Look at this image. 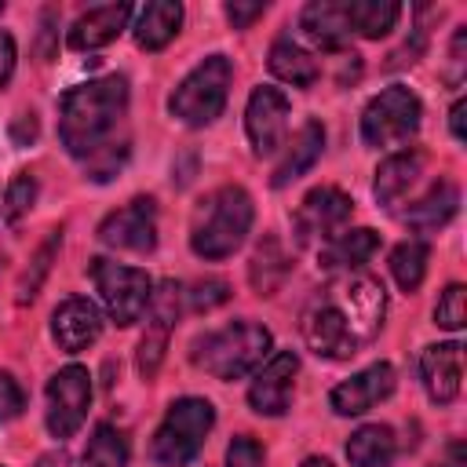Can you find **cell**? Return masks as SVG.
<instances>
[{
    "instance_id": "1",
    "label": "cell",
    "mask_w": 467,
    "mask_h": 467,
    "mask_svg": "<svg viewBox=\"0 0 467 467\" xmlns=\"http://www.w3.org/2000/svg\"><path fill=\"white\" fill-rule=\"evenodd\" d=\"M128 113V80L109 73L88 84H77L58 102V139L69 157L88 161L113 146V131ZM120 142V139H117Z\"/></svg>"
},
{
    "instance_id": "2",
    "label": "cell",
    "mask_w": 467,
    "mask_h": 467,
    "mask_svg": "<svg viewBox=\"0 0 467 467\" xmlns=\"http://www.w3.org/2000/svg\"><path fill=\"white\" fill-rule=\"evenodd\" d=\"M255 219V204L244 186H219L197 201L190 219V248L201 259H226L234 255Z\"/></svg>"
},
{
    "instance_id": "3",
    "label": "cell",
    "mask_w": 467,
    "mask_h": 467,
    "mask_svg": "<svg viewBox=\"0 0 467 467\" xmlns=\"http://www.w3.org/2000/svg\"><path fill=\"white\" fill-rule=\"evenodd\" d=\"M270 328H263L259 321H230L215 332H204L193 339L190 347V361L197 368H204L208 376L230 383V379H244L252 376L263 358L270 354Z\"/></svg>"
},
{
    "instance_id": "4",
    "label": "cell",
    "mask_w": 467,
    "mask_h": 467,
    "mask_svg": "<svg viewBox=\"0 0 467 467\" xmlns=\"http://www.w3.org/2000/svg\"><path fill=\"white\" fill-rule=\"evenodd\" d=\"M230 80H234V66L226 55H208L204 62H197L179 88L168 99V109L175 120H182L186 128H204L212 124L223 109H226V95H230Z\"/></svg>"
},
{
    "instance_id": "5",
    "label": "cell",
    "mask_w": 467,
    "mask_h": 467,
    "mask_svg": "<svg viewBox=\"0 0 467 467\" xmlns=\"http://www.w3.org/2000/svg\"><path fill=\"white\" fill-rule=\"evenodd\" d=\"M212 423H215V409H212L208 398H179V401H171L164 420H161V427H157V434H153V441H150L153 463L186 467L201 452Z\"/></svg>"
},
{
    "instance_id": "6",
    "label": "cell",
    "mask_w": 467,
    "mask_h": 467,
    "mask_svg": "<svg viewBox=\"0 0 467 467\" xmlns=\"http://www.w3.org/2000/svg\"><path fill=\"white\" fill-rule=\"evenodd\" d=\"M88 274L102 296V306L109 314V321H117L120 328L135 325L146 306H150V296H153V281L146 270L139 266H124V263H113L106 255L91 259L88 263Z\"/></svg>"
},
{
    "instance_id": "7",
    "label": "cell",
    "mask_w": 467,
    "mask_h": 467,
    "mask_svg": "<svg viewBox=\"0 0 467 467\" xmlns=\"http://www.w3.org/2000/svg\"><path fill=\"white\" fill-rule=\"evenodd\" d=\"M420 117H423V102L416 99V91L401 84L383 88L376 99H368L361 113V142L372 150L405 142L420 131Z\"/></svg>"
},
{
    "instance_id": "8",
    "label": "cell",
    "mask_w": 467,
    "mask_h": 467,
    "mask_svg": "<svg viewBox=\"0 0 467 467\" xmlns=\"http://www.w3.org/2000/svg\"><path fill=\"white\" fill-rule=\"evenodd\" d=\"M325 292L343 310L358 347H365V343H372L379 336L383 317H387V292H383L379 277H372V274H347L336 285H328Z\"/></svg>"
},
{
    "instance_id": "9",
    "label": "cell",
    "mask_w": 467,
    "mask_h": 467,
    "mask_svg": "<svg viewBox=\"0 0 467 467\" xmlns=\"http://www.w3.org/2000/svg\"><path fill=\"white\" fill-rule=\"evenodd\" d=\"M91 409V376L84 365H66L47 379V412L44 423L51 431V438L66 441L80 431V423L88 420Z\"/></svg>"
},
{
    "instance_id": "10",
    "label": "cell",
    "mask_w": 467,
    "mask_h": 467,
    "mask_svg": "<svg viewBox=\"0 0 467 467\" xmlns=\"http://www.w3.org/2000/svg\"><path fill=\"white\" fill-rule=\"evenodd\" d=\"M350 212H354V201L339 186H317V190H310L299 201L296 215H292L296 241L299 244H314V241L325 244V241H332L347 226Z\"/></svg>"
},
{
    "instance_id": "11",
    "label": "cell",
    "mask_w": 467,
    "mask_h": 467,
    "mask_svg": "<svg viewBox=\"0 0 467 467\" xmlns=\"http://www.w3.org/2000/svg\"><path fill=\"white\" fill-rule=\"evenodd\" d=\"M179 303H182V288L175 281H161L157 292L150 296V321H146V332L139 339V350H135V368L142 379H153L161 361H164V350H168V336L179 321Z\"/></svg>"
},
{
    "instance_id": "12",
    "label": "cell",
    "mask_w": 467,
    "mask_h": 467,
    "mask_svg": "<svg viewBox=\"0 0 467 467\" xmlns=\"http://www.w3.org/2000/svg\"><path fill=\"white\" fill-rule=\"evenodd\" d=\"M303 339L325 361H347V358H354L361 350L354 332H350V325H347V317H343V310L328 299V292L317 296L303 310Z\"/></svg>"
},
{
    "instance_id": "13",
    "label": "cell",
    "mask_w": 467,
    "mask_h": 467,
    "mask_svg": "<svg viewBox=\"0 0 467 467\" xmlns=\"http://www.w3.org/2000/svg\"><path fill=\"white\" fill-rule=\"evenodd\" d=\"M99 241L120 252H153L157 248V201L135 197L124 208L109 212L99 223Z\"/></svg>"
},
{
    "instance_id": "14",
    "label": "cell",
    "mask_w": 467,
    "mask_h": 467,
    "mask_svg": "<svg viewBox=\"0 0 467 467\" xmlns=\"http://www.w3.org/2000/svg\"><path fill=\"white\" fill-rule=\"evenodd\" d=\"M244 131L252 142L255 157H270L285 146V131H288V99L263 84L248 95V109H244Z\"/></svg>"
},
{
    "instance_id": "15",
    "label": "cell",
    "mask_w": 467,
    "mask_h": 467,
    "mask_svg": "<svg viewBox=\"0 0 467 467\" xmlns=\"http://www.w3.org/2000/svg\"><path fill=\"white\" fill-rule=\"evenodd\" d=\"M296 372H299V358L296 350H277L270 354L252 383H248V405L259 416H285L292 405V387H296Z\"/></svg>"
},
{
    "instance_id": "16",
    "label": "cell",
    "mask_w": 467,
    "mask_h": 467,
    "mask_svg": "<svg viewBox=\"0 0 467 467\" xmlns=\"http://www.w3.org/2000/svg\"><path fill=\"white\" fill-rule=\"evenodd\" d=\"M390 390H394V365L376 361V365L354 372L350 379L336 383L332 394H328V405H332L336 416H361V412H368L376 401L390 398Z\"/></svg>"
},
{
    "instance_id": "17",
    "label": "cell",
    "mask_w": 467,
    "mask_h": 467,
    "mask_svg": "<svg viewBox=\"0 0 467 467\" xmlns=\"http://www.w3.org/2000/svg\"><path fill=\"white\" fill-rule=\"evenodd\" d=\"M51 336L58 343V350L66 354H77L84 347H91L99 336H102V314L91 299L84 296H69L55 306L51 314Z\"/></svg>"
},
{
    "instance_id": "18",
    "label": "cell",
    "mask_w": 467,
    "mask_h": 467,
    "mask_svg": "<svg viewBox=\"0 0 467 467\" xmlns=\"http://www.w3.org/2000/svg\"><path fill=\"white\" fill-rule=\"evenodd\" d=\"M420 379L434 405H449L463 383V347L460 343H434L420 354Z\"/></svg>"
},
{
    "instance_id": "19",
    "label": "cell",
    "mask_w": 467,
    "mask_h": 467,
    "mask_svg": "<svg viewBox=\"0 0 467 467\" xmlns=\"http://www.w3.org/2000/svg\"><path fill=\"white\" fill-rule=\"evenodd\" d=\"M131 18V4H102V7H88L73 29H69V47L73 51H95V47H106L113 44L124 26Z\"/></svg>"
},
{
    "instance_id": "20",
    "label": "cell",
    "mask_w": 467,
    "mask_h": 467,
    "mask_svg": "<svg viewBox=\"0 0 467 467\" xmlns=\"http://www.w3.org/2000/svg\"><path fill=\"white\" fill-rule=\"evenodd\" d=\"M299 29L306 33V40L321 51H343L350 44V26H347V11L339 0H310L299 15Z\"/></svg>"
},
{
    "instance_id": "21",
    "label": "cell",
    "mask_w": 467,
    "mask_h": 467,
    "mask_svg": "<svg viewBox=\"0 0 467 467\" xmlns=\"http://www.w3.org/2000/svg\"><path fill=\"white\" fill-rule=\"evenodd\" d=\"M321 150H325V128H321V120H306V124L292 135L285 157L277 161V168H274V175H270V186L281 190V186L296 182L299 175H306V171L317 164Z\"/></svg>"
},
{
    "instance_id": "22",
    "label": "cell",
    "mask_w": 467,
    "mask_h": 467,
    "mask_svg": "<svg viewBox=\"0 0 467 467\" xmlns=\"http://www.w3.org/2000/svg\"><path fill=\"white\" fill-rule=\"evenodd\" d=\"M456 208H460V190H456V182H449V179H438L420 201H412L409 208H405V226L409 230H416V234H434V230H441L452 215H456Z\"/></svg>"
},
{
    "instance_id": "23",
    "label": "cell",
    "mask_w": 467,
    "mask_h": 467,
    "mask_svg": "<svg viewBox=\"0 0 467 467\" xmlns=\"http://www.w3.org/2000/svg\"><path fill=\"white\" fill-rule=\"evenodd\" d=\"M423 171V153L420 150H401V153H390L379 168H376V179H372V197L390 208L394 201H401L409 193V186L420 179Z\"/></svg>"
},
{
    "instance_id": "24",
    "label": "cell",
    "mask_w": 467,
    "mask_h": 467,
    "mask_svg": "<svg viewBox=\"0 0 467 467\" xmlns=\"http://www.w3.org/2000/svg\"><path fill=\"white\" fill-rule=\"evenodd\" d=\"M179 26H182V4H175V0H153V4H146L139 11L135 44L142 51H161V47H168L179 36Z\"/></svg>"
},
{
    "instance_id": "25",
    "label": "cell",
    "mask_w": 467,
    "mask_h": 467,
    "mask_svg": "<svg viewBox=\"0 0 467 467\" xmlns=\"http://www.w3.org/2000/svg\"><path fill=\"white\" fill-rule=\"evenodd\" d=\"M376 248H379V234L368 226H358V230H339L332 241H325L317 259L325 270H358L361 263H368Z\"/></svg>"
},
{
    "instance_id": "26",
    "label": "cell",
    "mask_w": 467,
    "mask_h": 467,
    "mask_svg": "<svg viewBox=\"0 0 467 467\" xmlns=\"http://www.w3.org/2000/svg\"><path fill=\"white\" fill-rule=\"evenodd\" d=\"M288 270H292L288 252L281 248L277 234H266V237L255 244L252 263H248V281H252V288H255L259 296H274V292L285 285Z\"/></svg>"
},
{
    "instance_id": "27",
    "label": "cell",
    "mask_w": 467,
    "mask_h": 467,
    "mask_svg": "<svg viewBox=\"0 0 467 467\" xmlns=\"http://www.w3.org/2000/svg\"><path fill=\"white\" fill-rule=\"evenodd\" d=\"M398 441L387 423H365L347 441V460L354 467H394Z\"/></svg>"
},
{
    "instance_id": "28",
    "label": "cell",
    "mask_w": 467,
    "mask_h": 467,
    "mask_svg": "<svg viewBox=\"0 0 467 467\" xmlns=\"http://www.w3.org/2000/svg\"><path fill=\"white\" fill-rule=\"evenodd\" d=\"M266 66H270V73H274L277 80H285V84H292V88H314L317 77H321V69H317V62L310 58V51H303V47H299L296 40H288V36H281V40L270 44Z\"/></svg>"
},
{
    "instance_id": "29",
    "label": "cell",
    "mask_w": 467,
    "mask_h": 467,
    "mask_svg": "<svg viewBox=\"0 0 467 467\" xmlns=\"http://www.w3.org/2000/svg\"><path fill=\"white\" fill-rule=\"evenodd\" d=\"M343 11H347L350 33H358L365 40H379L394 29V22L401 15V4H394V0H347Z\"/></svg>"
},
{
    "instance_id": "30",
    "label": "cell",
    "mask_w": 467,
    "mask_h": 467,
    "mask_svg": "<svg viewBox=\"0 0 467 467\" xmlns=\"http://www.w3.org/2000/svg\"><path fill=\"white\" fill-rule=\"evenodd\" d=\"M128 438L113 423H99L88 438V449L80 456V467H128Z\"/></svg>"
},
{
    "instance_id": "31",
    "label": "cell",
    "mask_w": 467,
    "mask_h": 467,
    "mask_svg": "<svg viewBox=\"0 0 467 467\" xmlns=\"http://www.w3.org/2000/svg\"><path fill=\"white\" fill-rule=\"evenodd\" d=\"M427 259H431L427 241H401V244L390 252V274H394V281H398L401 292H416V288L423 285Z\"/></svg>"
},
{
    "instance_id": "32",
    "label": "cell",
    "mask_w": 467,
    "mask_h": 467,
    "mask_svg": "<svg viewBox=\"0 0 467 467\" xmlns=\"http://www.w3.org/2000/svg\"><path fill=\"white\" fill-rule=\"evenodd\" d=\"M58 244H62V226L47 230V241L36 248V255H33V274H26V277L18 281V303H29V299L40 292V285H44V274L51 270V259H55Z\"/></svg>"
},
{
    "instance_id": "33",
    "label": "cell",
    "mask_w": 467,
    "mask_h": 467,
    "mask_svg": "<svg viewBox=\"0 0 467 467\" xmlns=\"http://www.w3.org/2000/svg\"><path fill=\"white\" fill-rule=\"evenodd\" d=\"M36 201V175L33 171H18L11 182H7V193H4V219L7 223H18Z\"/></svg>"
},
{
    "instance_id": "34",
    "label": "cell",
    "mask_w": 467,
    "mask_h": 467,
    "mask_svg": "<svg viewBox=\"0 0 467 467\" xmlns=\"http://www.w3.org/2000/svg\"><path fill=\"white\" fill-rule=\"evenodd\" d=\"M467 288L463 285H449L441 296H438V306H434V321L449 332H460L463 321H467Z\"/></svg>"
},
{
    "instance_id": "35",
    "label": "cell",
    "mask_w": 467,
    "mask_h": 467,
    "mask_svg": "<svg viewBox=\"0 0 467 467\" xmlns=\"http://www.w3.org/2000/svg\"><path fill=\"white\" fill-rule=\"evenodd\" d=\"M226 467H263V445L252 434H237L226 445Z\"/></svg>"
},
{
    "instance_id": "36",
    "label": "cell",
    "mask_w": 467,
    "mask_h": 467,
    "mask_svg": "<svg viewBox=\"0 0 467 467\" xmlns=\"http://www.w3.org/2000/svg\"><path fill=\"white\" fill-rule=\"evenodd\" d=\"M226 299H230V285L219 281V277L197 281L193 292H190V306H193V310H212V306H219V303H226Z\"/></svg>"
},
{
    "instance_id": "37",
    "label": "cell",
    "mask_w": 467,
    "mask_h": 467,
    "mask_svg": "<svg viewBox=\"0 0 467 467\" xmlns=\"http://www.w3.org/2000/svg\"><path fill=\"white\" fill-rule=\"evenodd\" d=\"M22 409H26V394H22L18 379L11 372H0V423L15 420Z\"/></svg>"
},
{
    "instance_id": "38",
    "label": "cell",
    "mask_w": 467,
    "mask_h": 467,
    "mask_svg": "<svg viewBox=\"0 0 467 467\" xmlns=\"http://www.w3.org/2000/svg\"><path fill=\"white\" fill-rule=\"evenodd\" d=\"M223 11H226V18H230V26H234V29H248L255 18H263V15H266V0H263V4H259V0H255V4L234 0V4H226Z\"/></svg>"
},
{
    "instance_id": "39",
    "label": "cell",
    "mask_w": 467,
    "mask_h": 467,
    "mask_svg": "<svg viewBox=\"0 0 467 467\" xmlns=\"http://www.w3.org/2000/svg\"><path fill=\"white\" fill-rule=\"evenodd\" d=\"M463 47H467V26H460L452 33V44H449V73H445L449 84H460L463 80Z\"/></svg>"
},
{
    "instance_id": "40",
    "label": "cell",
    "mask_w": 467,
    "mask_h": 467,
    "mask_svg": "<svg viewBox=\"0 0 467 467\" xmlns=\"http://www.w3.org/2000/svg\"><path fill=\"white\" fill-rule=\"evenodd\" d=\"M11 73H15V40H11V33L0 29V91L7 88Z\"/></svg>"
},
{
    "instance_id": "41",
    "label": "cell",
    "mask_w": 467,
    "mask_h": 467,
    "mask_svg": "<svg viewBox=\"0 0 467 467\" xmlns=\"http://www.w3.org/2000/svg\"><path fill=\"white\" fill-rule=\"evenodd\" d=\"M11 139H15V146H29L36 139V117L33 113H18L15 124H11Z\"/></svg>"
},
{
    "instance_id": "42",
    "label": "cell",
    "mask_w": 467,
    "mask_h": 467,
    "mask_svg": "<svg viewBox=\"0 0 467 467\" xmlns=\"http://www.w3.org/2000/svg\"><path fill=\"white\" fill-rule=\"evenodd\" d=\"M463 113H467V102H463V99H456V102H452V109H449V128H452V139H456V142H463V139H467V131H463Z\"/></svg>"
},
{
    "instance_id": "43",
    "label": "cell",
    "mask_w": 467,
    "mask_h": 467,
    "mask_svg": "<svg viewBox=\"0 0 467 467\" xmlns=\"http://www.w3.org/2000/svg\"><path fill=\"white\" fill-rule=\"evenodd\" d=\"M36 467H69V460H66V452H44L36 460Z\"/></svg>"
},
{
    "instance_id": "44",
    "label": "cell",
    "mask_w": 467,
    "mask_h": 467,
    "mask_svg": "<svg viewBox=\"0 0 467 467\" xmlns=\"http://www.w3.org/2000/svg\"><path fill=\"white\" fill-rule=\"evenodd\" d=\"M303 467H332L325 456H310V460H303Z\"/></svg>"
},
{
    "instance_id": "45",
    "label": "cell",
    "mask_w": 467,
    "mask_h": 467,
    "mask_svg": "<svg viewBox=\"0 0 467 467\" xmlns=\"http://www.w3.org/2000/svg\"><path fill=\"white\" fill-rule=\"evenodd\" d=\"M0 15H4V0H0Z\"/></svg>"
}]
</instances>
